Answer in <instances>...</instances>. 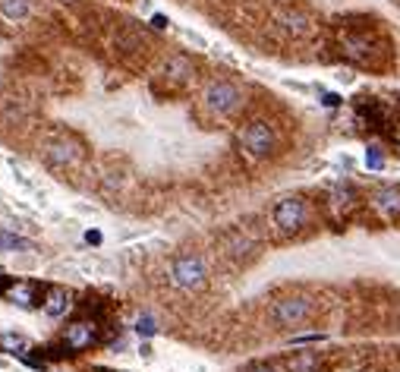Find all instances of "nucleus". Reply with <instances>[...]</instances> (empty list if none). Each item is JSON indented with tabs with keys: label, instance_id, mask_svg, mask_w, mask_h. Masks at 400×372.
Listing matches in <instances>:
<instances>
[{
	"label": "nucleus",
	"instance_id": "obj_1",
	"mask_svg": "<svg viewBox=\"0 0 400 372\" xmlns=\"http://www.w3.org/2000/svg\"><path fill=\"white\" fill-rule=\"evenodd\" d=\"M277 148V133L268 120H246L236 130V152L249 161V164H262L274 155Z\"/></svg>",
	"mask_w": 400,
	"mask_h": 372
},
{
	"label": "nucleus",
	"instance_id": "obj_2",
	"mask_svg": "<svg viewBox=\"0 0 400 372\" xmlns=\"http://www.w3.org/2000/svg\"><path fill=\"white\" fill-rule=\"evenodd\" d=\"M246 104V92L240 89L230 79H212V83L202 89V107H205L208 117L214 120H230L243 111Z\"/></svg>",
	"mask_w": 400,
	"mask_h": 372
},
{
	"label": "nucleus",
	"instance_id": "obj_3",
	"mask_svg": "<svg viewBox=\"0 0 400 372\" xmlns=\"http://www.w3.org/2000/svg\"><path fill=\"white\" fill-rule=\"evenodd\" d=\"M309 221H312V208L303 196H284L271 208V227L277 231V236L303 234L309 227Z\"/></svg>",
	"mask_w": 400,
	"mask_h": 372
},
{
	"label": "nucleus",
	"instance_id": "obj_4",
	"mask_svg": "<svg viewBox=\"0 0 400 372\" xmlns=\"http://www.w3.org/2000/svg\"><path fill=\"white\" fill-rule=\"evenodd\" d=\"M83 158H85V145L76 133L57 130L44 142V161H47V167H54V171H73V167L83 164Z\"/></svg>",
	"mask_w": 400,
	"mask_h": 372
},
{
	"label": "nucleus",
	"instance_id": "obj_5",
	"mask_svg": "<svg viewBox=\"0 0 400 372\" xmlns=\"http://www.w3.org/2000/svg\"><path fill=\"white\" fill-rule=\"evenodd\" d=\"M167 278H171V284L177 290H202L208 281V265L199 253H183L171 262Z\"/></svg>",
	"mask_w": 400,
	"mask_h": 372
},
{
	"label": "nucleus",
	"instance_id": "obj_6",
	"mask_svg": "<svg viewBox=\"0 0 400 372\" xmlns=\"http://www.w3.org/2000/svg\"><path fill=\"white\" fill-rule=\"evenodd\" d=\"M341 54L350 64L369 66V64H375V57L382 54V42H378V35H372V32L350 29L341 35Z\"/></svg>",
	"mask_w": 400,
	"mask_h": 372
},
{
	"label": "nucleus",
	"instance_id": "obj_7",
	"mask_svg": "<svg viewBox=\"0 0 400 372\" xmlns=\"http://www.w3.org/2000/svg\"><path fill=\"white\" fill-rule=\"evenodd\" d=\"M312 309H315V303H312L306 294H290V296H281V300L271 303L268 316L277 328H296L309 319Z\"/></svg>",
	"mask_w": 400,
	"mask_h": 372
},
{
	"label": "nucleus",
	"instance_id": "obj_8",
	"mask_svg": "<svg viewBox=\"0 0 400 372\" xmlns=\"http://www.w3.org/2000/svg\"><path fill=\"white\" fill-rule=\"evenodd\" d=\"M195 76V66L186 54H171L161 66V83H167V89H183L189 79Z\"/></svg>",
	"mask_w": 400,
	"mask_h": 372
},
{
	"label": "nucleus",
	"instance_id": "obj_9",
	"mask_svg": "<svg viewBox=\"0 0 400 372\" xmlns=\"http://www.w3.org/2000/svg\"><path fill=\"white\" fill-rule=\"evenodd\" d=\"M95 341H98V328H95V322H89V319L73 322V325H66V331H63V347L73 350V354L89 350Z\"/></svg>",
	"mask_w": 400,
	"mask_h": 372
},
{
	"label": "nucleus",
	"instance_id": "obj_10",
	"mask_svg": "<svg viewBox=\"0 0 400 372\" xmlns=\"http://www.w3.org/2000/svg\"><path fill=\"white\" fill-rule=\"evenodd\" d=\"M369 202L384 221H397L400 218V186H378Z\"/></svg>",
	"mask_w": 400,
	"mask_h": 372
},
{
	"label": "nucleus",
	"instance_id": "obj_11",
	"mask_svg": "<svg viewBox=\"0 0 400 372\" xmlns=\"http://www.w3.org/2000/svg\"><path fill=\"white\" fill-rule=\"evenodd\" d=\"M274 19H277V25H284V29L290 32V35H309L312 32V19L303 10H290V6H284V10L274 13Z\"/></svg>",
	"mask_w": 400,
	"mask_h": 372
},
{
	"label": "nucleus",
	"instance_id": "obj_12",
	"mask_svg": "<svg viewBox=\"0 0 400 372\" xmlns=\"http://www.w3.org/2000/svg\"><path fill=\"white\" fill-rule=\"evenodd\" d=\"M224 246H227V256H234V259H243V256L255 253V240L246 231H240V227H234V231L224 236Z\"/></svg>",
	"mask_w": 400,
	"mask_h": 372
},
{
	"label": "nucleus",
	"instance_id": "obj_13",
	"mask_svg": "<svg viewBox=\"0 0 400 372\" xmlns=\"http://www.w3.org/2000/svg\"><path fill=\"white\" fill-rule=\"evenodd\" d=\"M322 369V356L315 350H300V354H290L284 360V372H318Z\"/></svg>",
	"mask_w": 400,
	"mask_h": 372
},
{
	"label": "nucleus",
	"instance_id": "obj_14",
	"mask_svg": "<svg viewBox=\"0 0 400 372\" xmlns=\"http://www.w3.org/2000/svg\"><path fill=\"white\" fill-rule=\"evenodd\" d=\"M66 309H70V294H66L63 287L47 290V296H44V313L51 316V319H57V316H63Z\"/></svg>",
	"mask_w": 400,
	"mask_h": 372
},
{
	"label": "nucleus",
	"instance_id": "obj_15",
	"mask_svg": "<svg viewBox=\"0 0 400 372\" xmlns=\"http://www.w3.org/2000/svg\"><path fill=\"white\" fill-rule=\"evenodd\" d=\"M356 205V193L350 186H334L328 193V208L331 212H350Z\"/></svg>",
	"mask_w": 400,
	"mask_h": 372
},
{
	"label": "nucleus",
	"instance_id": "obj_16",
	"mask_svg": "<svg viewBox=\"0 0 400 372\" xmlns=\"http://www.w3.org/2000/svg\"><path fill=\"white\" fill-rule=\"evenodd\" d=\"M6 296H10L13 303H19V306H35V294H32V287L29 284H16V287H10L6 290Z\"/></svg>",
	"mask_w": 400,
	"mask_h": 372
},
{
	"label": "nucleus",
	"instance_id": "obj_17",
	"mask_svg": "<svg viewBox=\"0 0 400 372\" xmlns=\"http://www.w3.org/2000/svg\"><path fill=\"white\" fill-rule=\"evenodd\" d=\"M0 10L10 19H25L29 16V0H0Z\"/></svg>",
	"mask_w": 400,
	"mask_h": 372
},
{
	"label": "nucleus",
	"instance_id": "obj_18",
	"mask_svg": "<svg viewBox=\"0 0 400 372\" xmlns=\"http://www.w3.org/2000/svg\"><path fill=\"white\" fill-rule=\"evenodd\" d=\"M365 164H369V171H382L384 167V152L378 145H369V152H365Z\"/></svg>",
	"mask_w": 400,
	"mask_h": 372
},
{
	"label": "nucleus",
	"instance_id": "obj_19",
	"mask_svg": "<svg viewBox=\"0 0 400 372\" xmlns=\"http://www.w3.org/2000/svg\"><path fill=\"white\" fill-rule=\"evenodd\" d=\"M135 331H139V335H145V337H148V335H154V331H158V322H154L152 316L145 313V316H139V319H135Z\"/></svg>",
	"mask_w": 400,
	"mask_h": 372
},
{
	"label": "nucleus",
	"instance_id": "obj_20",
	"mask_svg": "<svg viewBox=\"0 0 400 372\" xmlns=\"http://www.w3.org/2000/svg\"><path fill=\"white\" fill-rule=\"evenodd\" d=\"M0 246H6V249H29V243H25L23 236H13V234L0 231Z\"/></svg>",
	"mask_w": 400,
	"mask_h": 372
},
{
	"label": "nucleus",
	"instance_id": "obj_21",
	"mask_svg": "<svg viewBox=\"0 0 400 372\" xmlns=\"http://www.w3.org/2000/svg\"><path fill=\"white\" fill-rule=\"evenodd\" d=\"M0 341H4V347H10V350H25V341L16 335H0Z\"/></svg>",
	"mask_w": 400,
	"mask_h": 372
},
{
	"label": "nucleus",
	"instance_id": "obj_22",
	"mask_svg": "<svg viewBox=\"0 0 400 372\" xmlns=\"http://www.w3.org/2000/svg\"><path fill=\"white\" fill-rule=\"evenodd\" d=\"M246 372H284V366H277V363H253Z\"/></svg>",
	"mask_w": 400,
	"mask_h": 372
},
{
	"label": "nucleus",
	"instance_id": "obj_23",
	"mask_svg": "<svg viewBox=\"0 0 400 372\" xmlns=\"http://www.w3.org/2000/svg\"><path fill=\"white\" fill-rule=\"evenodd\" d=\"M322 104H325V107H337V104H341V95H325Z\"/></svg>",
	"mask_w": 400,
	"mask_h": 372
},
{
	"label": "nucleus",
	"instance_id": "obj_24",
	"mask_svg": "<svg viewBox=\"0 0 400 372\" xmlns=\"http://www.w3.org/2000/svg\"><path fill=\"white\" fill-rule=\"evenodd\" d=\"M152 23H154V29H164V25H167V19H164V16H154Z\"/></svg>",
	"mask_w": 400,
	"mask_h": 372
}]
</instances>
